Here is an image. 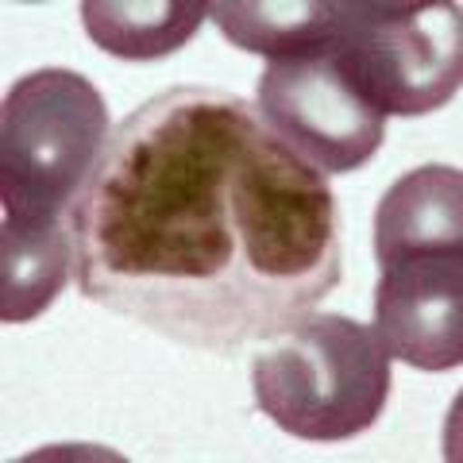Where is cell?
<instances>
[{
	"label": "cell",
	"mask_w": 463,
	"mask_h": 463,
	"mask_svg": "<svg viewBox=\"0 0 463 463\" xmlns=\"http://www.w3.org/2000/svg\"><path fill=\"white\" fill-rule=\"evenodd\" d=\"M81 294L190 347L279 336L340 286L321 170L236 93L178 85L109 136L70 209Z\"/></svg>",
	"instance_id": "6da1fadb"
},
{
	"label": "cell",
	"mask_w": 463,
	"mask_h": 463,
	"mask_svg": "<svg viewBox=\"0 0 463 463\" xmlns=\"http://www.w3.org/2000/svg\"><path fill=\"white\" fill-rule=\"evenodd\" d=\"M255 405L313 444L355 440L390 398V352L374 328L340 313H301L251 359Z\"/></svg>",
	"instance_id": "7a4b0ae2"
},
{
	"label": "cell",
	"mask_w": 463,
	"mask_h": 463,
	"mask_svg": "<svg viewBox=\"0 0 463 463\" xmlns=\"http://www.w3.org/2000/svg\"><path fill=\"white\" fill-rule=\"evenodd\" d=\"M109 136L105 97L90 78L74 70H35L20 78L0 116V228L43 232L70 224V209Z\"/></svg>",
	"instance_id": "3957f363"
},
{
	"label": "cell",
	"mask_w": 463,
	"mask_h": 463,
	"mask_svg": "<svg viewBox=\"0 0 463 463\" xmlns=\"http://www.w3.org/2000/svg\"><path fill=\"white\" fill-rule=\"evenodd\" d=\"M355 90L383 116H425L459 93L463 16L456 0H344L332 43Z\"/></svg>",
	"instance_id": "277c9868"
},
{
	"label": "cell",
	"mask_w": 463,
	"mask_h": 463,
	"mask_svg": "<svg viewBox=\"0 0 463 463\" xmlns=\"http://www.w3.org/2000/svg\"><path fill=\"white\" fill-rule=\"evenodd\" d=\"M332 43L313 54L267 62L255 112L313 170L347 174L383 147L386 116L355 90Z\"/></svg>",
	"instance_id": "5b68a950"
},
{
	"label": "cell",
	"mask_w": 463,
	"mask_h": 463,
	"mask_svg": "<svg viewBox=\"0 0 463 463\" xmlns=\"http://www.w3.org/2000/svg\"><path fill=\"white\" fill-rule=\"evenodd\" d=\"M374 336L417 371L463 364V255L398 259L374 289Z\"/></svg>",
	"instance_id": "8992f818"
},
{
	"label": "cell",
	"mask_w": 463,
	"mask_h": 463,
	"mask_svg": "<svg viewBox=\"0 0 463 463\" xmlns=\"http://www.w3.org/2000/svg\"><path fill=\"white\" fill-rule=\"evenodd\" d=\"M463 255V174L456 166H417L390 185L374 213V259Z\"/></svg>",
	"instance_id": "52a82bcc"
},
{
	"label": "cell",
	"mask_w": 463,
	"mask_h": 463,
	"mask_svg": "<svg viewBox=\"0 0 463 463\" xmlns=\"http://www.w3.org/2000/svg\"><path fill=\"white\" fill-rule=\"evenodd\" d=\"M209 20L240 51L263 54L270 62L325 51L340 35L344 0H286V5H259V0H216Z\"/></svg>",
	"instance_id": "ba28073f"
},
{
	"label": "cell",
	"mask_w": 463,
	"mask_h": 463,
	"mask_svg": "<svg viewBox=\"0 0 463 463\" xmlns=\"http://www.w3.org/2000/svg\"><path fill=\"white\" fill-rule=\"evenodd\" d=\"M209 5L201 0H158V5H136V0H85L81 24L100 51L128 62H151L182 51L194 39Z\"/></svg>",
	"instance_id": "9c48e42d"
},
{
	"label": "cell",
	"mask_w": 463,
	"mask_h": 463,
	"mask_svg": "<svg viewBox=\"0 0 463 463\" xmlns=\"http://www.w3.org/2000/svg\"><path fill=\"white\" fill-rule=\"evenodd\" d=\"M74 270L70 224L24 232L0 228V321L27 325L43 317Z\"/></svg>",
	"instance_id": "30bf717a"
}]
</instances>
